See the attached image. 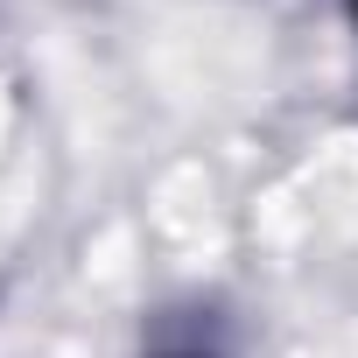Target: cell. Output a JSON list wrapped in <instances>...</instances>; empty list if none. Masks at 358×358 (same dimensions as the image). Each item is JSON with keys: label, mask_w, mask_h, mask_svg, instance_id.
I'll return each instance as SVG.
<instances>
[{"label": "cell", "mask_w": 358, "mask_h": 358, "mask_svg": "<svg viewBox=\"0 0 358 358\" xmlns=\"http://www.w3.org/2000/svg\"><path fill=\"white\" fill-rule=\"evenodd\" d=\"M148 358H225V351H218V344H204V337L190 330V337H162Z\"/></svg>", "instance_id": "cell-1"}, {"label": "cell", "mask_w": 358, "mask_h": 358, "mask_svg": "<svg viewBox=\"0 0 358 358\" xmlns=\"http://www.w3.org/2000/svg\"><path fill=\"white\" fill-rule=\"evenodd\" d=\"M344 15H351V29H358V0H344Z\"/></svg>", "instance_id": "cell-2"}]
</instances>
